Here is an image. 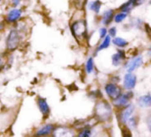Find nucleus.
<instances>
[{
	"label": "nucleus",
	"instance_id": "1",
	"mask_svg": "<svg viewBox=\"0 0 151 137\" xmlns=\"http://www.w3.org/2000/svg\"><path fill=\"white\" fill-rule=\"evenodd\" d=\"M71 33L77 40H83L88 35V26L84 20H77L71 24Z\"/></svg>",
	"mask_w": 151,
	"mask_h": 137
},
{
	"label": "nucleus",
	"instance_id": "2",
	"mask_svg": "<svg viewBox=\"0 0 151 137\" xmlns=\"http://www.w3.org/2000/svg\"><path fill=\"white\" fill-rule=\"evenodd\" d=\"M95 114L96 117L100 120V121H108L111 118L112 109L109 103L106 102H100L96 104L95 107Z\"/></svg>",
	"mask_w": 151,
	"mask_h": 137
},
{
	"label": "nucleus",
	"instance_id": "3",
	"mask_svg": "<svg viewBox=\"0 0 151 137\" xmlns=\"http://www.w3.org/2000/svg\"><path fill=\"white\" fill-rule=\"evenodd\" d=\"M19 43H20V35H19L17 30H12L9 34L7 36V40H6V46H7L8 50H14L18 47Z\"/></svg>",
	"mask_w": 151,
	"mask_h": 137
},
{
	"label": "nucleus",
	"instance_id": "4",
	"mask_svg": "<svg viewBox=\"0 0 151 137\" xmlns=\"http://www.w3.org/2000/svg\"><path fill=\"white\" fill-rule=\"evenodd\" d=\"M105 92L111 99H115L121 94V88L116 83H107L105 85Z\"/></svg>",
	"mask_w": 151,
	"mask_h": 137
},
{
	"label": "nucleus",
	"instance_id": "5",
	"mask_svg": "<svg viewBox=\"0 0 151 137\" xmlns=\"http://www.w3.org/2000/svg\"><path fill=\"white\" fill-rule=\"evenodd\" d=\"M134 96L133 92H131L129 90V92L127 93H121L117 98L113 99V104L116 107H125L127 105L129 104V100L132 99V97Z\"/></svg>",
	"mask_w": 151,
	"mask_h": 137
},
{
	"label": "nucleus",
	"instance_id": "6",
	"mask_svg": "<svg viewBox=\"0 0 151 137\" xmlns=\"http://www.w3.org/2000/svg\"><path fill=\"white\" fill-rule=\"evenodd\" d=\"M143 65V57L142 56H135V57H132L127 64L124 65V69L127 70V73H133L135 70Z\"/></svg>",
	"mask_w": 151,
	"mask_h": 137
},
{
	"label": "nucleus",
	"instance_id": "7",
	"mask_svg": "<svg viewBox=\"0 0 151 137\" xmlns=\"http://www.w3.org/2000/svg\"><path fill=\"white\" fill-rule=\"evenodd\" d=\"M137 84V76L133 73H127L123 77V87L127 90H132Z\"/></svg>",
	"mask_w": 151,
	"mask_h": 137
},
{
	"label": "nucleus",
	"instance_id": "8",
	"mask_svg": "<svg viewBox=\"0 0 151 137\" xmlns=\"http://www.w3.org/2000/svg\"><path fill=\"white\" fill-rule=\"evenodd\" d=\"M134 111H135V106L133 104H131V103L129 105H127L125 107H123V109L120 111V116H119L121 123L127 124V122L129 121V118H132Z\"/></svg>",
	"mask_w": 151,
	"mask_h": 137
},
{
	"label": "nucleus",
	"instance_id": "9",
	"mask_svg": "<svg viewBox=\"0 0 151 137\" xmlns=\"http://www.w3.org/2000/svg\"><path fill=\"white\" fill-rule=\"evenodd\" d=\"M114 16H115V10L114 9H107L102 13L101 16V23L105 27L109 26L112 22L114 21Z\"/></svg>",
	"mask_w": 151,
	"mask_h": 137
},
{
	"label": "nucleus",
	"instance_id": "10",
	"mask_svg": "<svg viewBox=\"0 0 151 137\" xmlns=\"http://www.w3.org/2000/svg\"><path fill=\"white\" fill-rule=\"evenodd\" d=\"M55 137H74L73 130L69 129L67 127H58L54 130Z\"/></svg>",
	"mask_w": 151,
	"mask_h": 137
},
{
	"label": "nucleus",
	"instance_id": "11",
	"mask_svg": "<svg viewBox=\"0 0 151 137\" xmlns=\"http://www.w3.org/2000/svg\"><path fill=\"white\" fill-rule=\"evenodd\" d=\"M127 57V54H125V51H123L122 49L117 50L116 53H114L112 55V65L114 67H118L122 64V62L125 60Z\"/></svg>",
	"mask_w": 151,
	"mask_h": 137
},
{
	"label": "nucleus",
	"instance_id": "12",
	"mask_svg": "<svg viewBox=\"0 0 151 137\" xmlns=\"http://www.w3.org/2000/svg\"><path fill=\"white\" fill-rule=\"evenodd\" d=\"M55 130V126L52 125V124H48V125H45L43 127H41L37 132L35 133L36 137H42V136H47L50 135L52 132H54Z\"/></svg>",
	"mask_w": 151,
	"mask_h": 137
},
{
	"label": "nucleus",
	"instance_id": "13",
	"mask_svg": "<svg viewBox=\"0 0 151 137\" xmlns=\"http://www.w3.org/2000/svg\"><path fill=\"white\" fill-rule=\"evenodd\" d=\"M137 103L140 107H150L151 106V94H145V95H142L138 98Z\"/></svg>",
	"mask_w": 151,
	"mask_h": 137
},
{
	"label": "nucleus",
	"instance_id": "14",
	"mask_svg": "<svg viewBox=\"0 0 151 137\" xmlns=\"http://www.w3.org/2000/svg\"><path fill=\"white\" fill-rule=\"evenodd\" d=\"M21 16H22V10L14 8V9H12L8 12L7 16H6V21L8 23H14L21 18Z\"/></svg>",
	"mask_w": 151,
	"mask_h": 137
},
{
	"label": "nucleus",
	"instance_id": "15",
	"mask_svg": "<svg viewBox=\"0 0 151 137\" xmlns=\"http://www.w3.org/2000/svg\"><path fill=\"white\" fill-rule=\"evenodd\" d=\"M38 107H39L40 111H41V114L44 117L48 116V114H50V106H48L45 98H39L38 99Z\"/></svg>",
	"mask_w": 151,
	"mask_h": 137
},
{
	"label": "nucleus",
	"instance_id": "16",
	"mask_svg": "<svg viewBox=\"0 0 151 137\" xmlns=\"http://www.w3.org/2000/svg\"><path fill=\"white\" fill-rule=\"evenodd\" d=\"M111 43H112V37H111V36H109V35H107L103 40H102V42L99 44V46L97 47V49H96V53H97V52H99V51H101V50L107 49Z\"/></svg>",
	"mask_w": 151,
	"mask_h": 137
},
{
	"label": "nucleus",
	"instance_id": "17",
	"mask_svg": "<svg viewBox=\"0 0 151 137\" xmlns=\"http://www.w3.org/2000/svg\"><path fill=\"white\" fill-rule=\"evenodd\" d=\"M135 7L136 6H135V4H134L133 0H127V2H124V3L121 4V5L119 6V8H118V10H119V11H123V12H127V13H129V12H131Z\"/></svg>",
	"mask_w": 151,
	"mask_h": 137
},
{
	"label": "nucleus",
	"instance_id": "18",
	"mask_svg": "<svg viewBox=\"0 0 151 137\" xmlns=\"http://www.w3.org/2000/svg\"><path fill=\"white\" fill-rule=\"evenodd\" d=\"M112 43H113V45H115L116 47H118V48H124L129 45V42H127V40L121 37H117V36L112 39Z\"/></svg>",
	"mask_w": 151,
	"mask_h": 137
},
{
	"label": "nucleus",
	"instance_id": "19",
	"mask_svg": "<svg viewBox=\"0 0 151 137\" xmlns=\"http://www.w3.org/2000/svg\"><path fill=\"white\" fill-rule=\"evenodd\" d=\"M102 7V2L100 0H93V1H91L90 4H88V8L93 11L96 14L100 13V10H101Z\"/></svg>",
	"mask_w": 151,
	"mask_h": 137
},
{
	"label": "nucleus",
	"instance_id": "20",
	"mask_svg": "<svg viewBox=\"0 0 151 137\" xmlns=\"http://www.w3.org/2000/svg\"><path fill=\"white\" fill-rule=\"evenodd\" d=\"M129 14L127 12H123V11H119L118 10L117 12H115V16H114V23L116 24H121L124 20H127L129 18Z\"/></svg>",
	"mask_w": 151,
	"mask_h": 137
},
{
	"label": "nucleus",
	"instance_id": "21",
	"mask_svg": "<svg viewBox=\"0 0 151 137\" xmlns=\"http://www.w3.org/2000/svg\"><path fill=\"white\" fill-rule=\"evenodd\" d=\"M93 69H95V64H93V57H90L86 62V73L91 74L93 72Z\"/></svg>",
	"mask_w": 151,
	"mask_h": 137
},
{
	"label": "nucleus",
	"instance_id": "22",
	"mask_svg": "<svg viewBox=\"0 0 151 137\" xmlns=\"http://www.w3.org/2000/svg\"><path fill=\"white\" fill-rule=\"evenodd\" d=\"M91 130L90 127H84L82 128L81 131L78 133L77 137H91Z\"/></svg>",
	"mask_w": 151,
	"mask_h": 137
},
{
	"label": "nucleus",
	"instance_id": "23",
	"mask_svg": "<svg viewBox=\"0 0 151 137\" xmlns=\"http://www.w3.org/2000/svg\"><path fill=\"white\" fill-rule=\"evenodd\" d=\"M127 126L132 129H136L137 128V125H138V120L137 118H129V121L127 122Z\"/></svg>",
	"mask_w": 151,
	"mask_h": 137
},
{
	"label": "nucleus",
	"instance_id": "24",
	"mask_svg": "<svg viewBox=\"0 0 151 137\" xmlns=\"http://www.w3.org/2000/svg\"><path fill=\"white\" fill-rule=\"evenodd\" d=\"M107 35H108V30L105 27H102V28L99 29V38L101 40H103Z\"/></svg>",
	"mask_w": 151,
	"mask_h": 137
},
{
	"label": "nucleus",
	"instance_id": "25",
	"mask_svg": "<svg viewBox=\"0 0 151 137\" xmlns=\"http://www.w3.org/2000/svg\"><path fill=\"white\" fill-rule=\"evenodd\" d=\"M132 22H133V26L135 27V28H138V29L141 28L142 25H143V21L140 20V18H134Z\"/></svg>",
	"mask_w": 151,
	"mask_h": 137
},
{
	"label": "nucleus",
	"instance_id": "26",
	"mask_svg": "<svg viewBox=\"0 0 151 137\" xmlns=\"http://www.w3.org/2000/svg\"><path fill=\"white\" fill-rule=\"evenodd\" d=\"M116 32H117V29L115 28V27H111V28H109V30H108V35L111 36L112 38L116 37Z\"/></svg>",
	"mask_w": 151,
	"mask_h": 137
},
{
	"label": "nucleus",
	"instance_id": "27",
	"mask_svg": "<svg viewBox=\"0 0 151 137\" xmlns=\"http://www.w3.org/2000/svg\"><path fill=\"white\" fill-rule=\"evenodd\" d=\"M86 0H74V3H75L76 7L78 8H82L86 4Z\"/></svg>",
	"mask_w": 151,
	"mask_h": 137
},
{
	"label": "nucleus",
	"instance_id": "28",
	"mask_svg": "<svg viewBox=\"0 0 151 137\" xmlns=\"http://www.w3.org/2000/svg\"><path fill=\"white\" fill-rule=\"evenodd\" d=\"M133 1H134V4H135V6L137 7V6L142 5V4L145 2V0H133Z\"/></svg>",
	"mask_w": 151,
	"mask_h": 137
},
{
	"label": "nucleus",
	"instance_id": "29",
	"mask_svg": "<svg viewBox=\"0 0 151 137\" xmlns=\"http://www.w3.org/2000/svg\"><path fill=\"white\" fill-rule=\"evenodd\" d=\"M122 134H123V137H133V136H132V134H131V132H129L127 129L123 130Z\"/></svg>",
	"mask_w": 151,
	"mask_h": 137
},
{
	"label": "nucleus",
	"instance_id": "30",
	"mask_svg": "<svg viewBox=\"0 0 151 137\" xmlns=\"http://www.w3.org/2000/svg\"><path fill=\"white\" fill-rule=\"evenodd\" d=\"M20 1H21V0H12V6H14V7H16V6L18 5L19 3H20Z\"/></svg>",
	"mask_w": 151,
	"mask_h": 137
},
{
	"label": "nucleus",
	"instance_id": "31",
	"mask_svg": "<svg viewBox=\"0 0 151 137\" xmlns=\"http://www.w3.org/2000/svg\"><path fill=\"white\" fill-rule=\"evenodd\" d=\"M149 54H151V43H150V47H149Z\"/></svg>",
	"mask_w": 151,
	"mask_h": 137
},
{
	"label": "nucleus",
	"instance_id": "32",
	"mask_svg": "<svg viewBox=\"0 0 151 137\" xmlns=\"http://www.w3.org/2000/svg\"><path fill=\"white\" fill-rule=\"evenodd\" d=\"M150 4H151V1H150Z\"/></svg>",
	"mask_w": 151,
	"mask_h": 137
},
{
	"label": "nucleus",
	"instance_id": "33",
	"mask_svg": "<svg viewBox=\"0 0 151 137\" xmlns=\"http://www.w3.org/2000/svg\"><path fill=\"white\" fill-rule=\"evenodd\" d=\"M0 28H1V26H0Z\"/></svg>",
	"mask_w": 151,
	"mask_h": 137
}]
</instances>
